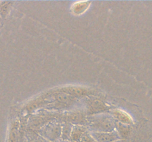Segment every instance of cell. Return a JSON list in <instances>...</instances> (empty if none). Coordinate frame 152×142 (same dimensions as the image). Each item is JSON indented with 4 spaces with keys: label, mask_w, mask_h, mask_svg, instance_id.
<instances>
[{
    "label": "cell",
    "mask_w": 152,
    "mask_h": 142,
    "mask_svg": "<svg viewBox=\"0 0 152 142\" xmlns=\"http://www.w3.org/2000/svg\"><path fill=\"white\" fill-rule=\"evenodd\" d=\"M91 128L96 133H110L114 130V123L107 117H99L92 121Z\"/></svg>",
    "instance_id": "cell-1"
},
{
    "label": "cell",
    "mask_w": 152,
    "mask_h": 142,
    "mask_svg": "<svg viewBox=\"0 0 152 142\" xmlns=\"http://www.w3.org/2000/svg\"><path fill=\"white\" fill-rule=\"evenodd\" d=\"M91 135L96 142H114L119 141L120 137L118 132L116 131L110 132V133L93 132Z\"/></svg>",
    "instance_id": "cell-2"
},
{
    "label": "cell",
    "mask_w": 152,
    "mask_h": 142,
    "mask_svg": "<svg viewBox=\"0 0 152 142\" xmlns=\"http://www.w3.org/2000/svg\"><path fill=\"white\" fill-rule=\"evenodd\" d=\"M59 91L67 93V94L70 95L74 98L79 97V96H88V95H91L92 93V91L89 89L81 87H74V86L73 87H64V88L60 89Z\"/></svg>",
    "instance_id": "cell-3"
},
{
    "label": "cell",
    "mask_w": 152,
    "mask_h": 142,
    "mask_svg": "<svg viewBox=\"0 0 152 142\" xmlns=\"http://www.w3.org/2000/svg\"><path fill=\"white\" fill-rule=\"evenodd\" d=\"M62 130L59 125H53L52 127H46L43 130V133L42 135L43 137L48 138L50 141H55L62 135Z\"/></svg>",
    "instance_id": "cell-4"
},
{
    "label": "cell",
    "mask_w": 152,
    "mask_h": 142,
    "mask_svg": "<svg viewBox=\"0 0 152 142\" xmlns=\"http://www.w3.org/2000/svg\"><path fill=\"white\" fill-rule=\"evenodd\" d=\"M87 106L91 113H97L108 109L106 104L102 100L98 99H88Z\"/></svg>",
    "instance_id": "cell-5"
},
{
    "label": "cell",
    "mask_w": 152,
    "mask_h": 142,
    "mask_svg": "<svg viewBox=\"0 0 152 142\" xmlns=\"http://www.w3.org/2000/svg\"><path fill=\"white\" fill-rule=\"evenodd\" d=\"M57 92L58 93L54 95V98L59 106H68L75 101L76 98L59 90H57Z\"/></svg>",
    "instance_id": "cell-6"
},
{
    "label": "cell",
    "mask_w": 152,
    "mask_h": 142,
    "mask_svg": "<svg viewBox=\"0 0 152 142\" xmlns=\"http://www.w3.org/2000/svg\"><path fill=\"white\" fill-rule=\"evenodd\" d=\"M86 133V129L83 126H74L71 131L70 141L71 142H80L83 135Z\"/></svg>",
    "instance_id": "cell-7"
},
{
    "label": "cell",
    "mask_w": 152,
    "mask_h": 142,
    "mask_svg": "<svg viewBox=\"0 0 152 142\" xmlns=\"http://www.w3.org/2000/svg\"><path fill=\"white\" fill-rule=\"evenodd\" d=\"M112 114L113 116L116 119L120 121V123H121V124L129 125V124L132 123V118L126 112H123V111L120 110V109H115V110L113 111Z\"/></svg>",
    "instance_id": "cell-8"
},
{
    "label": "cell",
    "mask_w": 152,
    "mask_h": 142,
    "mask_svg": "<svg viewBox=\"0 0 152 142\" xmlns=\"http://www.w3.org/2000/svg\"><path fill=\"white\" fill-rule=\"evenodd\" d=\"M19 122L14 121L10 124L7 142H17L18 141V132H19Z\"/></svg>",
    "instance_id": "cell-9"
},
{
    "label": "cell",
    "mask_w": 152,
    "mask_h": 142,
    "mask_svg": "<svg viewBox=\"0 0 152 142\" xmlns=\"http://www.w3.org/2000/svg\"><path fill=\"white\" fill-rule=\"evenodd\" d=\"M13 1H0V19H5L8 16Z\"/></svg>",
    "instance_id": "cell-10"
},
{
    "label": "cell",
    "mask_w": 152,
    "mask_h": 142,
    "mask_svg": "<svg viewBox=\"0 0 152 142\" xmlns=\"http://www.w3.org/2000/svg\"><path fill=\"white\" fill-rule=\"evenodd\" d=\"M89 4H90V2H88V1H86V2H77L73 5L71 10H72V12L74 14H81V13H84L87 10L88 7H89Z\"/></svg>",
    "instance_id": "cell-11"
},
{
    "label": "cell",
    "mask_w": 152,
    "mask_h": 142,
    "mask_svg": "<svg viewBox=\"0 0 152 142\" xmlns=\"http://www.w3.org/2000/svg\"><path fill=\"white\" fill-rule=\"evenodd\" d=\"M117 130H118V133L120 137L122 138H127L129 134L130 133L131 128L129 126L126 124H121V123H117Z\"/></svg>",
    "instance_id": "cell-12"
},
{
    "label": "cell",
    "mask_w": 152,
    "mask_h": 142,
    "mask_svg": "<svg viewBox=\"0 0 152 142\" xmlns=\"http://www.w3.org/2000/svg\"><path fill=\"white\" fill-rule=\"evenodd\" d=\"M71 131H72V130H71V126L68 125V124L65 125V127H64L63 129L62 130V135H61L62 140L63 141L70 140Z\"/></svg>",
    "instance_id": "cell-13"
},
{
    "label": "cell",
    "mask_w": 152,
    "mask_h": 142,
    "mask_svg": "<svg viewBox=\"0 0 152 142\" xmlns=\"http://www.w3.org/2000/svg\"><path fill=\"white\" fill-rule=\"evenodd\" d=\"M30 142H48L46 139L43 138L41 136L37 135L34 134L32 135H30Z\"/></svg>",
    "instance_id": "cell-14"
},
{
    "label": "cell",
    "mask_w": 152,
    "mask_h": 142,
    "mask_svg": "<svg viewBox=\"0 0 152 142\" xmlns=\"http://www.w3.org/2000/svg\"><path fill=\"white\" fill-rule=\"evenodd\" d=\"M80 142H96V141L94 140V138L92 137L91 135L86 133L83 135V137H82L81 140H80Z\"/></svg>",
    "instance_id": "cell-15"
},
{
    "label": "cell",
    "mask_w": 152,
    "mask_h": 142,
    "mask_svg": "<svg viewBox=\"0 0 152 142\" xmlns=\"http://www.w3.org/2000/svg\"><path fill=\"white\" fill-rule=\"evenodd\" d=\"M114 142H125V141H120V140H119V141H114Z\"/></svg>",
    "instance_id": "cell-16"
},
{
    "label": "cell",
    "mask_w": 152,
    "mask_h": 142,
    "mask_svg": "<svg viewBox=\"0 0 152 142\" xmlns=\"http://www.w3.org/2000/svg\"><path fill=\"white\" fill-rule=\"evenodd\" d=\"M62 142H68V141H62Z\"/></svg>",
    "instance_id": "cell-17"
}]
</instances>
